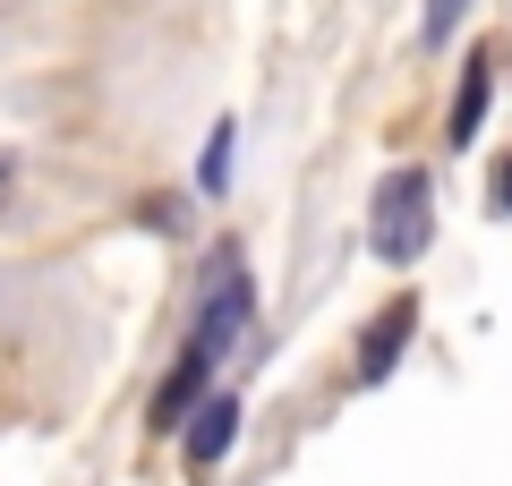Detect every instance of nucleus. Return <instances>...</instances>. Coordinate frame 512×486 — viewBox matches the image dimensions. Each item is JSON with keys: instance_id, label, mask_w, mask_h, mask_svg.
I'll use <instances>...</instances> for the list:
<instances>
[{"instance_id": "f257e3e1", "label": "nucleus", "mask_w": 512, "mask_h": 486, "mask_svg": "<svg viewBox=\"0 0 512 486\" xmlns=\"http://www.w3.org/2000/svg\"><path fill=\"white\" fill-rule=\"evenodd\" d=\"M427 239H436V180L427 171H384L376 205H367V248L384 265H419Z\"/></svg>"}, {"instance_id": "f03ea898", "label": "nucleus", "mask_w": 512, "mask_h": 486, "mask_svg": "<svg viewBox=\"0 0 512 486\" xmlns=\"http://www.w3.org/2000/svg\"><path fill=\"white\" fill-rule=\"evenodd\" d=\"M248 307H256L248 265H239V256H222V265H214V290H205V307H197V333H188V350H197V359L231 350L239 333H248Z\"/></svg>"}, {"instance_id": "7ed1b4c3", "label": "nucleus", "mask_w": 512, "mask_h": 486, "mask_svg": "<svg viewBox=\"0 0 512 486\" xmlns=\"http://www.w3.org/2000/svg\"><path fill=\"white\" fill-rule=\"evenodd\" d=\"M410 333H419V299H393V307H384V316L359 333V367H350V376H359V384H384L393 367H402Z\"/></svg>"}, {"instance_id": "20e7f679", "label": "nucleus", "mask_w": 512, "mask_h": 486, "mask_svg": "<svg viewBox=\"0 0 512 486\" xmlns=\"http://www.w3.org/2000/svg\"><path fill=\"white\" fill-rule=\"evenodd\" d=\"M231 444H239V401H231V393H205L197 410H188V469L205 478Z\"/></svg>"}, {"instance_id": "39448f33", "label": "nucleus", "mask_w": 512, "mask_h": 486, "mask_svg": "<svg viewBox=\"0 0 512 486\" xmlns=\"http://www.w3.org/2000/svg\"><path fill=\"white\" fill-rule=\"evenodd\" d=\"M205 367H214V359H197V350H180V367L163 376V393H154V418H146L154 435H171V427H180V418H188V410L205 401Z\"/></svg>"}, {"instance_id": "423d86ee", "label": "nucleus", "mask_w": 512, "mask_h": 486, "mask_svg": "<svg viewBox=\"0 0 512 486\" xmlns=\"http://www.w3.org/2000/svg\"><path fill=\"white\" fill-rule=\"evenodd\" d=\"M487 86H495V52H470V69H461V94H453V145L478 137V120H487Z\"/></svg>"}, {"instance_id": "0eeeda50", "label": "nucleus", "mask_w": 512, "mask_h": 486, "mask_svg": "<svg viewBox=\"0 0 512 486\" xmlns=\"http://www.w3.org/2000/svg\"><path fill=\"white\" fill-rule=\"evenodd\" d=\"M231 145H239L231 120L205 128V154H197V188H205V197H222V188H231Z\"/></svg>"}, {"instance_id": "6e6552de", "label": "nucleus", "mask_w": 512, "mask_h": 486, "mask_svg": "<svg viewBox=\"0 0 512 486\" xmlns=\"http://www.w3.org/2000/svg\"><path fill=\"white\" fill-rule=\"evenodd\" d=\"M461 9H470V0H427V9H419V43H427V52H436V43H453Z\"/></svg>"}, {"instance_id": "1a4fd4ad", "label": "nucleus", "mask_w": 512, "mask_h": 486, "mask_svg": "<svg viewBox=\"0 0 512 486\" xmlns=\"http://www.w3.org/2000/svg\"><path fill=\"white\" fill-rule=\"evenodd\" d=\"M487 205H495V214H512V154H495V180H487Z\"/></svg>"}, {"instance_id": "9d476101", "label": "nucleus", "mask_w": 512, "mask_h": 486, "mask_svg": "<svg viewBox=\"0 0 512 486\" xmlns=\"http://www.w3.org/2000/svg\"><path fill=\"white\" fill-rule=\"evenodd\" d=\"M9 188H18V154H0V205H9Z\"/></svg>"}]
</instances>
